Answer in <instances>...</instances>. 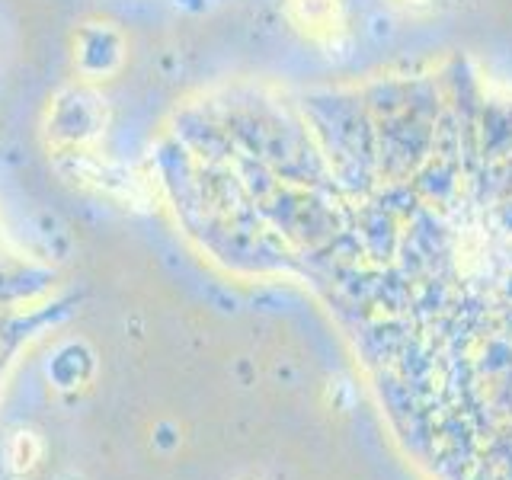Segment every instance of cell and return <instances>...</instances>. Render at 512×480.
Returning <instances> with one entry per match:
<instances>
[{
	"label": "cell",
	"instance_id": "3957f363",
	"mask_svg": "<svg viewBox=\"0 0 512 480\" xmlns=\"http://www.w3.org/2000/svg\"><path fill=\"white\" fill-rule=\"evenodd\" d=\"M391 4L407 10V13H429L432 7H436V0H391Z\"/></svg>",
	"mask_w": 512,
	"mask_h": 480
},
{
	"label": "cell",
	"instance_id": "7a4b0ae2",
	"mask_svg": "<svg viewBox=\"0 0 512 480\" xmlns=\"http://www.w3.org/2000/svg\"><path fill=\"white\" fill-rule=\"evenodd\" d=\"M39 461V439L32 432H16L10 442V468L13 471H29Z\"/></svg>",
	"mask_w": 512,
	"mask_h": 480
},
{
	"label": "cell",
	"instance_id": "6da1fadb",
	"mask_svg": "<svg viewBox=\"0 0 512 480\" xmlns=\"http://www.w3.org/2000/svg\"><path fill=\"white\" fill-rule=\"evenodd\" d=\"M285 13L304 36L317 42H333L346 32L343 0H285Z\"/></svg>",
	"mask_w": 512,
	"mask_h": 480
}]
</instances>
